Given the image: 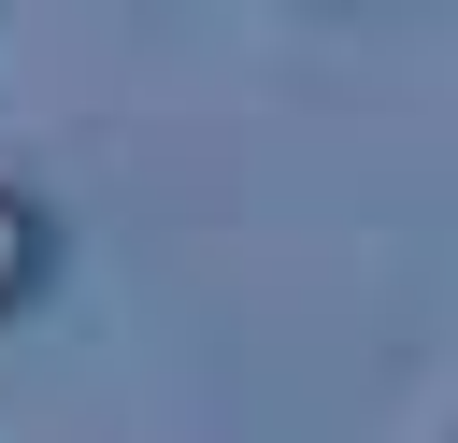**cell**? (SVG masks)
I'll list each match as a JSON object with an SVG mask.
<instances>
[{
    "label": "cell",
    "instance_id": "cell-1",
    "mask_svg": "<svg viewBox=\"0 0 458 443\" xmlns=\"http://www.w3.org/2000/svg\"><path fill=\"white\" fill-rule=\"evenodd\" d=\"M57 243H72V229H57V200H43L29 171H0V314H14V300L57 272Z\"/></svg>",
    "mask_w": 458,
    "mask_h": 443
}]
</instances>
